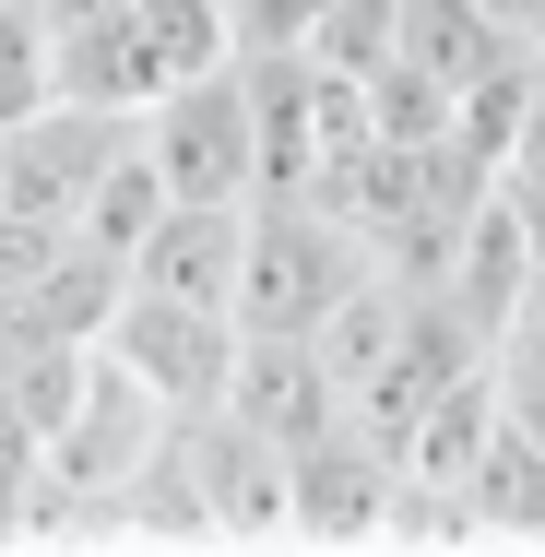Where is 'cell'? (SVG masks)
<instances>
[{
    "label": "cell",
    "mask_w": 545,
    "mask_h": 557,
    "mask_svg": "<svg viewBox=\"0 0 545 557\" xmlns=\"http://www.w3.org/2000/svg\"><path fill=\"white\" fill-rule=\"evenodd\" d=\"M166 428H178V416H166V404H154V392L119 368L108 344H96V356H84V392H72V416L48 428V462H60L72 486H108V498H119V486L154 462V440H166Z\"/></svg>",
    "instance_id": "52a82bcc"
},
{
    "label": "cell",
    "mask_w": 545,
    "mask_h": 557,
    "mask_svg": "<svg viewBox=\"0 0 545 557\" xmlns=\"http://www.w3.org/2000/svg\"><path fill=\"white\" fill-rule=\"evenodd\" d=\"M60 249H72V225H36V214H12V202H0V297H24Z\"/></svg>",
    "instance_id": "4fadbf2b"
},
{
    "label": "cell",
    "mask_w": 545,
    "mask_h": 557,
    "mask_svg": "<svg viewBox=\"0 0 545 557\" xmlns=\"http://www.w3.org/2000/svg\"><path fill=\"white\" fill-rule=\"evenodd\" d=\"M60 96V36H48V0H0V131L24 108Z\"/></svg>",
    "instance_id": "7c38bea8"
},
{
    "label": "cell",
    "mask_w": 545,
    "mask_h": 557,
    "mask_svg": "<svg viewBox=\"0 0 545 557\" xmlns=\"http://www.w3.org/2000/svg\"><path fill=\"white\" fill-rule=\"evenodd\" d=\"M60 36V96H96V108H154L166 84L237 60V12L225 0H96Z\"/></svg>",
    "instance_id": "6da1fadb"
},
{
    "label": "cell",
    "mask_w": 545,
    "mask_h": 557,
    "mask_svg": "<svg viewBox=\"0 0 545 557\" xmlns=\"http://www.w3.org/2000/svg\"><path fill=\"white\" fill-rule=\"evenodd\" d=\"M225 12H237V48H297L332 0H225Z\"/></svg>",
    "instance_id": "5bb4252c"
},
{
    "label": "cell",
    "mask_w": 545,
    "mask_h": 557,
    "mask_svg": "<svg viewBox=\"0 0 545 557\" xmlns=\"http://www.w3.org/2000/svg\"><path fill=\"white\" fill-rule=\"evenodd\" d=\"M143 143V108H96V96H48L0 131V202L36 225H84L96 178Z\"/></svg>",
    "instance_id": "277c9868"
},
{
    "label": "cell",
    "mask_w": 545,
    "mask_h": 557,
    "mask_svg": "<svg viewBox=\"0 0 545 557\" xmlns=\"http://www.w3.org/2000/svg\"><path fill=\"white\" fill-rule=\"evenodd\" d=\"M368 273H380L368 237L321 190H261L249 202V261H237V333H321Z\"/></svg>",
    "instance_id": "7a4b0ae2"
},
{
    "label": "cell",
    "mask_w": 545,
    "mask_h": 557,
    "mask_svg": "<svg viewBox=\"0 0 545 557\" xmlns=\"http://www.w3.org/2000/svg\"><path fill=\"white\" fill-rule=\"evenodd\" d=\"M143 154H154L166 202H261V96H249V60H214V72L166 84L143 108Z\"/></svg>",
    "instance_id": "3957f363"
},
{
    "label": "cell",
    "mask_w": 545,
    "mask_h": 557,
    "mask_svg": "<svg viewBox=\"0 0 545 557\" xmlns=\"http://www.w3.org/2000/svg\"><path fill=\"white\" fill-rule=\"evenodd\" d=\"M190 474H202V510H214V546H285V440H261L249 416H178Z\"/></svg>",
    "instance_id": "ba28073f"
},
{
    "label": "cell",
    "mask_w": 545,
    "mask_h": 557,
    "mask_svg": "<svg viewBox=\"0 0 545 557\" xmlns=\"http://www.w3.org/2000/svg\"><path fill=\"white\" fill-rule=\"evenodd\" d=\"M450 486L474 498V534H486V546H545V440H534V428L498 416Z\"/></svg>",
    "instance_id": "30bf717a"
},
{
    "label": "cell",
    "mask_w": 545,
    "mask_h": 557,
    "mask_svg": "<svg viewBox=\"0 0 545 557\" xmlns=\"http://www.w3.org/2000/svg\"><path fill=\"white\" fill-rule=\"evenodd\" d=\"M392 440H368L356 416L285 450V546H380L392 522Z\"/></svg>",
    "instance_id": "8992f818"
},
{
    "label": "cell",
    "mask_w": 545,
    "mask_h": 557,
    "mask_svg": "<svg viewBox=\"0 0 545 557\" xmlns=\"http://www.w3.org/2000/svg\"><path fill=\"white\" fill-rule=\"evenodd\" d=\"M498 36H522V48H545V0H474Z\"/></svg>",
    "instance_id": "9a60e30c"
},
{
    "label": "cell",
    "mask_w": 545,
    "mask_h": 557,
    "mask_svg": "<svg viewBox=\"0 0 545 557\" xmlns=\"http://www.w3.org/2000/svg\"><path fill=\"white\" fill-rule=\"evenodd\" d=\"M237 261H249V202H166L154 237L131 249V285H154V297H202V309H237Z\"/></svg>",
    "instance_id": "9c48e42d"
},
{
    "label": "cell",
    "mask_w": 545,
    "mask_h": 557,
    "mask_svg": "<svg viewBox=\"0 0 545 557\" xmlns=\"http://www.w3.org/2000/svg\"><path fill=\"white\" fill-rule=\"evenodd\" d=\"M154 214H166V178H154V154L131 143L108 178H96V202H84V225H72V237H84V249H108L119 273H131V249L154 237Z\"/></svg>",
    "instance_id": "8fae6325"
},
{
    "label": "cell",
    "mask_w": 545,
    "mask_h": 557,
    "mask_svg": "<svg viewBox=\"0 0 545 557\" xmlns=\"http://www.w3.org/2000/svg\"><path fill=\"white\" fill-rule=\"evenodd\" d=\"M237 309H202V297H154V285H131L108 321V356L166 404V416H214L225 380H237Z\"/></svg>",
    "instance_id": "5b68a950"
}]
</instances>
